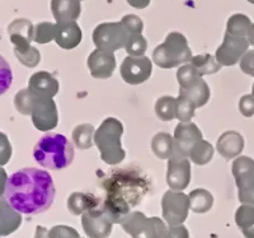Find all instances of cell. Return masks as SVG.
Instances as JSON below:
<instances>
[{
    "label": "cell",
    "mask_w": 254,
    "mask_h": 238,
    "mask_svg": "<svg viewBox=\"0 0 254 238\" xmlns=\"http://www.w3.org/2000/svg\"><path fill=\"white\" fill-rule=\"evenodd\" d=\"M240 69L243 73L254 77V49L249 50L246 55L240 60Z\"/></svg>",
    "instance_id": "40"
},
{
    "label": "cell",
    "mask_w": 254,
    "mask_h": 238,
    "mask_svg": "<svg viewBox=\"0 0 254 238\" xmlns=\"http://www.w3.org/2000/svg\"><path fill=\"white\" fill-rule=\"evenodd\" d=\"M127 3L130 4L132 8L144 9L150 4V0H127Z\"/></svg>",
    "instance_id": "42"
},
{
    "label": "cell",
    "mask_w": 254,
    "mask_h": 238,
    "mask_svg": "<svg viewBox=\"0 0 254 238\" xmlns=\"http://www.w3.org/2000/svg\"><path fill=\"white\" fill-rule=\"evenodd\" d=\"M147 49V41L145 40L141 33H133L128 36V40L126 42L125 50L128 54V56H144L145 51Z\"/></svg>",
    "instance_id": "34"
},
{
    "label": "cell",
    "mask_w": 254,
    "mask_h": 238,
    "mask_svg": "<svg viewBox=\"0 0 254 238\" xmlns=\"http://www.w3.org/2000/svg\"><path fill=\"white\" fill-rule=\"evenodd\" d=\"M216 149L220 156L225 159L240 157L239 154L244 149V139H243L242 134L234 130L222 133L217 139Z\"/></svg>",
    "instance_id": "18"
},
{
    "label": "cell",
    "mask_w": 254,
    "mask_h": 238,
    "mask_svg": "<svg viewBox=\"0 0 254 238\" xmlns=\"http://www.w3.org/2000/svg\"><path fill=\"white\" fill-rule=\"evenodd\" d=\"M247 41H248L249 46H254V23L252 24L249 28L248 36H247Z\"/></svg>",
    "instance_id": "44"
},
{
    "label": "cell",
    "mask_w": 254,
    "mask_h": 238,
    "mask_svg": "<svg viewBox=\"0 0 254 238\" xmlns=\"http://www.w3.org/2000/svg\"><path fill=\"white\" fill-rule=\"evenodd\" d=\"M248 47L249 44L247 38L235 37L225 32L222 44L216 50L215 59L221 67H233L248 53Z\"/></svg>",
    "instance_id": "12"
},
{
    "label": "cell",
    "mask_w": 254,
    "mask_h": 238,
    "mask_svg": "<svg viewBox=\"0 0 254 238\" xmlns=\"http://www.w3.org/2000/svg\"><path fill=\"white\" fill-rule=\"evenodd\" d=\"M94 128L90 124H80L72 130V142L81 151L89 149L94 142Z\"/></svg>",
    "instance_id": "29"
},
{
    "label": "cell",
    "mask_w": 254,
    "mask_h": 238,
    "mask_svg": "<svg viewBox=\"0 0 254 238\" xmlns=\"http://www.w3.org/2000/svg\"><path fill=\"white\" fill-rule=\"evenodd\" d=\"M51 238H80L78 231L67 226H55L50 230Z\"/></svg>",
    "instance_id": "38"
},
{
    "label": "cell",
    "mask_w": 254,
    "mask_h": 238,
    "mask_svg": "<svg viewBox=\"0 0 254 238\" xmlns=\"http://www.w3.org/2000/svg\"><path fill=\"white\" fill-rule=\"evenodd\" d=\"M80 1H81V0H80Z\"/></svg>",
    "instance_id": "47"
},
{
    "label": "cell",
    "mask_w": 254,
    "mask_h": 238,
    "mask_svg": "<svg viewBox=\"0 0 254 238\" xmlns=\"http://www.w3.org/2000/svg\"><path fill=\"white\" fill-rule=\"evenodd\" d=\"M193 59L188 41L182 33L171 32L163 44L155 47L153 60L162 69H172L178 65L187 64Z\"/></svg>",
    "instance_id": "4"
},
{
    "label": "cell",
    "mask_w": 254,
    "mask_h": 238,
    "mask_svg": "<svg viewBox=\"0 0 254 238\" xmlns=\"http://www.w3.org/2000/svg\"><path fill=\"white\" fill-rule=\"evenodd\" d=\"M31 99L32 92L29 88L20 89L14 97V106L18 110V112L22 115H31Z\"/></svg>",
    "instance_id": "36"
},
{
    "label": "cell",
    "mask_w": 254,
    "mask_h": 238,
    "mask_svg": "<svg viewBox=\"0 0 254 238\" xmlns=\"http://www.w3.org/2000/svg\"><path fill=\"white\" fill-rule=\"evenodd\" d=\"M235 223L246 238H254V206H239L235 212Z\"/></svg>",
    "instance_id": "25"
},
{
    "label": "cell",
    "mask_w": 254,
    "mask_h": 238,
    "mask_svg": "<svg viewBox=\"0 0 254 238\" xmlns=\"http://www.w3.org/2000/svg\"><path fill=\"white\" fill-rule=\"evenodd\" d=\"M0 206H1V222H0V235L9 236L19 228L20 223H22V215L19 212L12 208L10 204L1 198L0 201Z\"/></svg>",
    "instance_id": "22"
},
{
    "label": "cell",
    "mask_w": 254,
    "mask_h": 238,
    "mask_svg": "<svg viewBox=\"0 0 254 238\" xmlns=\"http://www.w3.org/2000/svg\"><path fill=\"white\" fill-rule=\"evenodd\" d=\"M14 54L20 64L27 68H36L40 64L41 54L36 47L29 46L24 49H14Z\"/></svg>",
    "instance_id": "33"
},
{
    "label": "cell",
    "mask_w": 254,
    "mask_h": 238,
    "mask_svg": "<svg viewBox=\"0 0 254 238\" xmlns=\"http://www.w3.org/2000/svg\"><path fill=\"white\" fill-rule=\"evenodd\" d=\"M190 64L196 69V72L201 77L211 76V74L217 73L221 69V65L210 54H202V55L193 56V59H192Z\"/></svg>",
    "instance_id": "28"
},
{
    "label": "cell",
    "mask_w": 254,
    "mask_h": 238,
    "mask_svg": "<svg viewBox=\"0 0 254 238\" xmlns=\"http://www.w3.org/2000/svg\"><path fill=\"white\" fill-rule=\"evenodd\" d=\"M233 176L238 186V198L244 205L254 206V159L238 157L233 162Z\"/></svg>",
    "instance_id": "8"
},
{
    "label": "cell",
    "mask_w": 254,
    "mask_h": 238,
    "mask_svg": "<svg viewBox=\"0 0 254 238\" xmlns=\"http://www.w3.org/2000/svg\"><path fill=\"white\" fill-rule=\"evenodd\" d=\"M196 105L190 98L181 96L177 98V113L176 117L181 122H190V119H193Z\"/></svg>",
    "instance_id": "32"
},
{
    "label": "cell",
    "mask_w": 254,
    "mask_h": 238,
    "mask_svg": "<svg viewBox=\"0 0 254 238\" xmlns=\"http://www.w3.org/2000/svg\"><path fill=\"white\" fill-rule=\"evenodd\" d=\"M214 157V147L206 140H199L190 151V159L197 165L207 164Z\"/></svg>",
    "instance_id": "31"
},
{
    "label": "cell",
    "mask_w": 254,
    "mask_h": 238,
    "mask_svg": "<svg viewBox=\"0 0 254 238\" xmlns=\"http://www.w3.org/2000/svg\"><path fill=\"white\" fill-rule=\"evenodd\" d=\"M121 23L124 24V27L126 28V31L130 33V35H133V33H141L142 29H144V23H142V20L135 14L125 15V17L121 19Z\"/></svg>",
    "instance_id": "37"
},
{
    "label": "cell",
    "mask_w": 254,
    "mask_h": 238,
    "mask_svg": "<svg viewBox=\"0 0 254 238\" xmlns=\"http://www.w3.org/2000/svg\"><path fill=\"white\" fill-rule=\"evenodd\" d=\"M80 27L76 22H66V23H56V44L64 50H72L79 46L81 42Z\"/></svg>",
    "instance_id": "20"
},
{
    "label": "cell",
    "mask_w": 254,
    "mask_h": 238,
    "mask_svg": "<svg viewBox=\"0 0 254 238\" xmlns=\"http://www.w3.org/2000/svg\"><path fill=\"white\" fill-rule=\"evenodd\" d=\"M151 151L159 159H171L174 153V138L168 133H158L151 140Z\"/></svg>",
    "instance_id": "24"
},
{
    "label": "cell",
    "mask_w": 254,
    "mask_h": 238,
    "mask_svg": "<svg viewBox=\"0 0 254 238\" xmlns=\"http://www.w3.org/2000/svg\"><path fill=\"white\" fill-rule=\"evenodd\" d=\"M190 209V196L182 191H167L163 195L162 210L163 218L169 226H181L188 218Z\"/></svg>",
    "instance_id": "10"
},
{
    "label": "cell",
    "mask_w": 254,
    "mask_h": 238,
    "mask_svg": "<svg viewBox=\"0 0 254 238\" xmlns=\"http://www.w3.org/2000/svg\"><path fill=\"white\" fill-rule=\"evenodd\" d=\"M177 80L179 83V94L190 98L196 107H202L210 99V88L192 65L188 63L177 72Z\"/></svg>",
    "instance_id": "5"
},
{
    "label": "cell",
    "mask_w": 254,
    "mask_h": 238,
    "mask_svg": "<svg viewBox=\"0 0 254 238\" xmlns=\"http://www.w3.org/2000/svg\"><path fill=\"white\" fill-rule=\"evenodd\" d=\"M51 12L56 23L76 22L80 17V0H51Z\"/></svg>",
    "instance_id": "21"
},
{
    "label": "cell",
    "mask_w": 254,
    "mask_h": 238,
    "mask_svg": "<svg viewBox=\"0 0 254 238\" xmlns=\"http://www.w3.org/2000/svg\"><path fill=\"white\" fill-rule=\"evenodd\" d=\"M56 24L51 22H41L35 27V41L37 44H49L55 40Z\"/></svg>",
    "instance_id": "35"
},
{
    "label": "cell",
    "mask_w": 254,
    "mask_h": 238,
    "mask_svg": "<svg viewBox=\"0 0 254 238\" xmlns=\"http://www.w3.org/2000/svg\"><path fill=\"white\" fill-rule=\"evenodd\" d=\"M247 1H249V3L253 4V5H254V0H247Z\"/></svg>",
    "instance_id": "46"
},
{
    "label": "cell",
    "mask_w": 254,
    "mask_h": 238,
    "mask_svg": "<svg viewBox=\"0 0 254 238\" xmlns=\"http://www.w3.org/2000/svg\"><path fill=\"white\" fill-rule=\"evenodd\" d=\"M199 140H202V133L193 122H181L174 130V153L190 158V151Z\"/></svg>",
    "instance_id": "14"
},
{
    "label": "cell",
    "mask_w": 254,
    "mask_h": 238,
    "mask_svg": "<svg viewBox=\"0 0 254 238\" xmlns=\"http://www.w3.org/2000/svg\"><path fill=\"white\" fill-rule=\"evenodd\" d=\"M252 24L253 23L249 19V17H247L246 14H242V13H237V14H233L228 19L226 32L231 36H235V37L247 38Z\"/></svg>",
    "instance_id": "27"
},
{
    "label": "cell",
    "mask_w": 254,
    "mask_h": 238,
    "mask_svg": "<svg viewBox=\"0 0 254 238\" xmlns=\"http://www.w3.org/2000/svg\"><path fill=\"white\" fill-rule=\"evenodd\" d=\"M98 200L92 194L72 192L67 199V209L72 215H83L85 212L97 209Z\"/></svg>",
    "instance_id": "23"
},
{
    "label": "cell",
    "mask_w": 254,
    "mask_h": 238,
    "mask_svg": "<svg viewBox=\"0 0 254 238\" xmlns=\"http://www.w3.org/2000/svg\"><path fill=\"white\" fill-rule=\"evenodd\" d=\"M124 125L120 120L108 117L101 124L94 134V144L99 149L101 158L104 163L115 165L121 163L126 153L121 147V137Z\"/></svg>",
    "instance_id": "3"
},
{
    "label": "cell",
    "mask_w": 254,
    "mask_h": 238,
    "mask_svg": "<svg viewBox=\"0 0 254 238\" xmlns=\"http://www.w3.org/2000/svg\"><path fill=\"white\" fill-rule=\"evenodd\" d=\"M190 182V158L173 154L168 160L167 183L174 191H182L188 187Z\"/></svg>",
    "instance_id": "15"
},
{
    "label": "cell",
    "mask_w": 254,
    "mask_h": 238,
    "mask_svg": "<svg viewBox=\"0 0 254 238\" xmlns=\"http://www.w3.org/2000/svg\"><path fill=\"white\" fill-rule=\"evenodd\" d=\"M130 33L121 22H107L101 23L93 31V42L97 49L115 53L117 50L126 46Z\"/></svg>",
    "instance_id": "7"
},
{
    "label": "cell",
    "mask_w": 254,
    "mask_h": 238,
    "mask_svg": "<svg viewBox=\"0 0 254 238\" xmlns=\"http://www.w3.org/2000/svg\"><path fill=\"white\" fill-rule=\"evenodd\" d=\"M156 116L162 121H172L177 113V98L171 96H163L155 102Z\"/></svg>",
    "instance_id": "30"
},
{
    "label": "cell",
    "mask_w": 254,
    "mask_h": 238,
    "mask_svg": "<svg viewBox=\"0 0 254 238\" xmlns=\"http://www.w3.org/2000/svg\"><path fill=\"white\" fill-rule=\"evenodd\" d=\"M239 111L244 117H252L254 115V97L252 94L243 96L239 101Z\"/></svg>",
    "instance_id": "39"
},
{
    "label": "cell",
    "mask_w": 254,
    "mask_h": 238,
    "mask_svg": "<svg viewBox=\"0 0 254 238\" xmlns=\"http://www.w3.org/2000/svg\"><path fill=\"white\" fill-rule=\"evenodd\" d=\"M252 96L254 97V83H253V88H252Z\"/></svg>",
    "instance_id": "45"
},
{
    "label": "cell",
    "mask_w": 254,
    "mask_h": 238,
    "mask_svg": "<svg viewBox=\"0 0 254 238\" xmlns=\"http://www.w3.org/2000/svg\"><path fill=\"white\" fill-rule=\"evenodd\" d=\"M188 196H190V210H193L197 214L207 213L214 205V196L205 189L193 190V191H190Z\"/></svg>",
    "instance_id": "26"
},
{
    "label": "cell",
    "mask_w": 254,
    "mask_h": 238,
    "mask_svg": "<svg viewBox=\"0 0 254 238\" xmlns=\"http://www.w3.org/2000/svg\"><path fill=\"white\" fill-rule=\"evenodd\" d=\"M122 230L132 238H164L167 226L160 218H147L141 212H131L120 221Z\"/></svg>",
    "instance_id": "6"
},
{
    "label": "cell",
    "mask_w": 254,
    "mask_h": 238,
    "mask_svg": "<svg viewBox=\"0 0 254 238\" xmlns=\"http://www.w3.org/2000/svg\"><path fill=\"white\" fill-rule=\"evenodd\" d=\"M153 64L146 56H127L121 64V77L127 84L137 85L150 78Z\"/></svg>",
    "instance_id": "13"
},
{
    "label": "cell",
    "mask_w": 254,
    "mask_h": 238,
    "mask_svg": "<svg viewBox=\"0 0 254 238\" xmlns=\"http://www.w3.org/2000/svg\"><path fill=\"white\" fill-rule=\"evenodd\" d=\"M55 194L54 181L46 171L23 168L8 180L4 199L17 212L35 215L50 209Z\"/></svg>",
    "instance_id": "1"
},
{
    "label": "cell",
    "mask_w": 254,
    "mask_h": 238,
    "mask_svg": "<svg viewBox=\"0 0 254 238\" xmlns=\"http://www.w3.org/2000/svg\"><path fill=\"white\" fill-rule=\"evenodd\" d=\"M50 231H47L45 227L42 226H38L37 228H36V235H35V238H51L50 237Z\"/></svg>",
    "instance_id": "43"
},
{
    "label": "cell",
    "mask_w": 254,
    "mask_h": 238,
    "mask_svg": "<svg viewBox=\"0 0 254 238\" xmlns=\"http://www.w3.org/2000/svg\"><path fill=\"white\" fill-rule=\"evenodd\" d=\"M88 68L95 79H108L116 69V58L113 53L95 49L88 58Z\"/></svg>",
    "instance_id": "16"
},
{
    "label": "cell",
    "mask_w": 254,
    "mask_h": 238,
    "mask_svg": "<svg viewBox=\"0 0 254 238\" xmlns=\"http://www.w3.org/2000/svg\"><path fill=\"white\" fill-rule=\"evenodd\" d=\"M80 238H81V237H80Z\"/></svg>",
    "instance_id": "48"
},
{
    "label": "cell",
    "mask_w": 254,
    "mask_h": 238,
    "mask_svg": "<svg viewBox=\"0 0 254 238\" xmlns=\"http://www.w3.org/2000/svg\"><path fill=\"white\" fill-rule=\"evenodd\" d=\"M8 33L14 49L29 47L32 41H35V26L26 18L13 20L8 26Z\"/></svg>",
    "instance_id": "17"
},
{
    "label": "cell",
    "mask_w": 254,
    "mask_h": 238,
    "mask_svg": "<svg viewBox=\"0 0 254 238\" xmlns=\"http://www.w3.org/2000/svg\"><path fill=\"white\" fill-rule=\"evenodd\" d=\"M31 117L37 130L49 131L55 129L59 122L58 106L55 101L47 97H41L32 92Z\"/></svg>",
    "instance_id": "9"
},
{
    "label": "cell",
    "mask_w": 254,
    "mask_h": 238,
    "mask_svg": "<svg viewBox=\"0 0 254 238\" xmlns=\"http://www.w3.org/2000/svg\"><path fill=\"white\" fill-rule=\"evenodd\" d=\"M164 238H190V232L183 224H181V226H169Z\"/></svg>",
    "instance_id": "41"
},
{
    "label": "cell",
    "mask_w": 254,
    "mask_h": 238,
    "mask_svg": "<svg viewBox=\"0 0 254 238\" xmlns=\"http://www.w3.org/2000/svg\"><path fill=\"white\" fill-rule=\"evenodd\" d=\"M115 221L106 209H93L81 215V226L89 238H108Z\"/></svg>",
    "instance_id": "11"
},
{
    "label": "cell",
    "mask_w": 254,
    "mask_h": 238,
    "mask_svg": "<svg viewBox=\"0 0 254 238\" xmlns=\"http://www.w3.org/2000/svg\"><path fill=\"white\" fill-rule=\"evenodd\" d=\"M28 88L38 96L54 98L59 93V81L49 72H37L29 79Z\"/></svg>",
    "instance_id": "19"
},
{
    "label": "cell",
    "mask_w": 254,
    "mask_h": 238,
    "mask_svg": "<svg viewBox=\"0 0 254 238\" xmlns=\"http://www.w3.org/2000/svg\"><path fill=\"white\" fill-rule=\"evenodd\" d=\"M33 157L44 168L60 171L71 164L74 149L61 134H46L36 143Z\"/></svg>",
    "instance_id": "2"
}]
</instances>
